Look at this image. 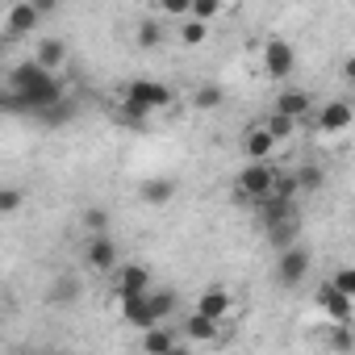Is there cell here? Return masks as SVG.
Here are the masks:
<instances>
[{"instance_id":"obj_34","label":"cell","mask_w":355,"mask_h":355,"mask_svg":"<svg viewBox=\"0 0 355 355\" xmlns=\"http://www.w3.org/2000/svg\"><path fill=\"white\" fill-rule=\"evenodd\" d=\"M167 355H193V347H189V343H175V347H171Z\"/></svg>"},{"instance_id":"obj_33","label":"cell","mask_w":355,"mask_h":355,"mask_svg":"<svg viewBox=\"0 0 355 355\" xmlns=\"http://www.w3.org/2000/svg\"><path fill=\"white\" fill-rule=\"evenodd\" d=\"M9 355H51V351H38V347H17V351H9Z\"/></svg>"},{"instance_id":"obj_3","label":"cell","mask_w":355,"mask_h":355,"mask_svg":"<svg viewBox=\"0 0 355 355\" xmlns=\"http://www.w3.org/2000/svg\"><path fill=\"white\" fill-rule=\"evenodd\" d=\"M272 180H276V167L272 163H247L239 171V180H234V201L239 205H263L272 197Z\"/></svg>"},{"instance_id":"obj_21","label":"cell","mask_w":355,"mask_h":355,"mask_svg":"<svg viewBox=\"0 0 355 355\" xmlns=\"http://www.w3.org/2000/svg\"><path fill=\"white\" fill-rule=\"evenodd\" d=\"M84 230H88V239L109 234V214H105L101 205H88V209H84Z\"/></svg>"},{"instance_id":"obj_19","label":"cell","mask_w":355,"mask_h":355,"mask_svg":"<svg viewBox=\"0 0 355 355\" xmlns=\"http://www.w3.org/2000/svg\"><path fill=\"white\" fill-rule=\"evenodd\" d=\"M146 305H150L155 322L163 326V322L171 318V309H175V293H171V288H150V293H146Z\"/></svg>"},{"instance_id":"obj_18","label":"cell","mask_w":355,"mask_h":355,"mask_svg":"<svg viewBox=\"0 0 355 355\" xmlns=\"http://www.w3.org/2000/svg\"><path fill=\"white\" fill-rule=\"evenodd\" d=\"M175 343H180V330H171V326H150V330H142V355H167Z\"/></svg>"},{"instance_id":"obj_16","label":"cell","mask_w":355,"mask_h":355,"mask_svg":"<svg viewBox=\"0 0 355 355\" xmlns=\"http://www.w3.org/2000/svg\"><path fill=\"white\" fill-rule=\"evenodd\" d=\"M272 150H276V142L268 138V130H263V125H251V130L243 134V155H247L251 163H268V159H272Z\"/></svg>"},{"instance_id":"obj_28","label":"cell","mask_w":355,"mask_h":355,"mask_svg":"<svg viewBox=\"0 0 355 355\" xmlns=\"http://www.w3.org/2000/svg\"><path fill=\"white\" fill-rule=\"evenodd\" d=\"M71 113H76V109H71V101H59L55 109H42V113H38V121H46V125H63V121H71Z\"/></svg>"},{"instance_id":"obj_8","label":"cell","mask_w":355,"mask_h":355,"mask_svg":"<svg viewBox=\"0 0 355 355\" xmlns=\"http://www.w3.org/2000/svg\"><path fill=\"white\" fill-rule=\"evenodd\" d=\"M38 26H42V13H38L34 0H17V5L5 9V34L21 38V34H34Z\"/></svg>"},{"instance_id":"obj_10","label":"cell","mask_w":355,"mask_h":355,"mask_svg":"<svg viewBox=\"0 0 355 355\" xmlns=\"http://www.w3.org/2000/svg\"><path fill=\"white\" fill-rule=\"evenodd\" d=\"M80 297H84V284H80V276H71V272H59V276L51 280V288H46V305H55V309H71Z\"/></svg>"},{"instance_id":"obj_12","label":"cell","mask_w":355,"mask_h":355,"mask_svg":"<svg viewBox=\"0 0 355 355\" xmlns=\"http://www.w3.org/2000/svg\"><path fill=\"white\" fill-rule=\"evenodd\" d=\"M318 309H322L334 326H347V322H351V297H343L330 280L318 288Z\"/></svg>"},{"instance_id":"obj_20","label":"cell","mask_w":355,"mask_h":355,"mask_svg":"<svg viewBox=\"0 0 355 355\" xmlns=\"http://www.w3.org/2000/svg\"><path fill=\"white\" fill-rule=\"evenodd\" d=\"M263 130H268V138H272V142H288V138L297 134V121H288V117H280V113H268Z\"/></svg>"},{"instance_id":"obj_29","label":"cell","mask_w":355,"mask_h":355,"mask_svg":"<svg viewBox=\"0 0 355 355\" xmlns=\"http://www.w3.org/2000/svg\"><path fill=\"white\" fill-rule=\"evenodd\" d=\"M330 284H334V288H338L343 297H351V301H355V268H338Z\"/></svg>"},{"instance_id":"obj_7","label":"cell","mask_w":355,"mask_h":355,"mask_svg":"<svg viewBox=\"0 0 355 355\" xmlns=\"http://www.w3.org/2000/svg\"><path fill=\"white\" fill-rule=\"evenodd\" d=\"M84 268L88 272H117V243L109 234H96L84 243Z\"/></svg>"},{"instance_id":"obj_13","label":"cell","mask_w":355,"mask_h":355,"mask_svg":"<svg viewBox=\"0 0 355 355\" xmlns=\"http://www.w3.org/2000/svg\"><path fill=\"white\" fill-rule=\"evenodd\" d=\"M309 109H313V96H309L305 88H284V92L276 96V109H272V113H280V117H288V121H301Z\"/></svg>"},{"instance_id":"obj_27","label":"cell","mask_w":355,"mask_h":355,"mask_svg":"<svg viewBox=\"0 0 355 355\" xmlns=\"http://www.w3.org/2000/svg\"><path fill=\"white\" fill-rule=\"evenodd\" d=\"M218 13H222L218 0H193V5H189V17H193V21H201V26H209Z\"/></svg>"},{"instance_id":"obj_11","label":"cell","mask_w":355,"mask_h":355,"mask_svg":"<svg viewBox=\"0 0 355 355\" xmlns=\"http://www.w3.org/2000/svg\"><path fill=\"white\" fill-rule=\"evenodd\" d=\"M67 42L63 38H55V34H46V38H38V46H34V63L42 67V71H59V67H67Z\"/></svg>"},{"instance_id":"obj_1","label":"cell","mask_w":355,"mask_h":355,"mask_svg":"<svg viewBox=\"0 0 355 355\" xmlns=\"http://www.w3.org/2000/svg\"><path fill=\"white\" fill-rule=\"evenodd\" d=\"M9 92H13V113H34V117H38L42 109H55L59 101H67L59 76L42 71L34 59L17 63V67L9 71Z\"/></svg>"},{"instance_id":"obj_31","label":"cell","mask_w":355,"mask_h":355,"mask_svg":"<svg viewBox=\"0 0 355 355\" xmlns=\"http://www.w3.org/2000/svg\"><path fill=\"white\" fill-rule=\"evenodd\" d=\"M189 5H193V0H163V13L184 21V17H189Z\"/></svg>"},{"instance_id":"obj_17","label":"cell","mask_w":355,"mask_h":355,"mask_svg":"<svg viewBox=\"0 0 355 355\" xmlns=\"http://www.w3.org/2000/svg\"><path fill=\"white\" fill-rule=\"evenodd\" d=\"M138 197L146 201V205H171L175 201V180H167V175H155V180H142L138 184Z\"/></svg>"},{"instance_id":"obj_15","label":"cell","mask_w":355,"mask_h":355,"mask_svg":"<svg viewBox=\"0 0 355 355\" xmlns=\"http://www.w3.org/2000/svg\"><path fill=\"white\" fill-rule=\"evenodd\" d=\"M197 313H205V318H214V322H226V313L234 309V297L226 293V288H205L201 297H197V305H193Z\"/></svg>"},{"instance_id":"obj_25","label":"cell","mask_w":355,"mask_h":355,"mask_svg":"<svg viewBox=\"0 0 355 355\" xmlns=\"http://www.w3.org/2000/svg\"><path fill=\"white\" fill-rule=\"evenodd\" d=\"M297 175V193H318L322 184H326V175L318 171V167H301V171H293Z\"/></svg>"},{"instance_id":"obj_2","label":"cell","mask_w":355,"mask_h":355,"mask_svg":"<svg viewBox=\"0 0 355 355\" xmlns=\"http://www.w3.org/2000/svg\"><path fill=\"white\" fill-rule=\"evenodd\" d=\"M167 105H171V88L159 84V80H146V76L130 80L125 92H121V113H125L130 121H146V117H155V113L167 109Z\"/></svg>"},{"instance_id":"obj_14","label":"cell","mask_w":355,"mask_h":355,"mask_svg":"<svg viewBox=\"0 0 355 355\" xmlns=\"http://www.w3.org/2000/svg\"><path fill=\"white\" fill-rule=\"evenodd\" d=\"M180 334H189V347H193V343H218V338H222V322H214V318H205V313L193 309V313L184 318Z\"/></svg>"},{"instance_id":"obj_30","label":"cell","mask_w":355,"mask_h":355,"mask_svg":"<svg viewBox=\"0 0 355 355\" xmlns=\"http://www.w3.org/2000/svg\"><path fill=\"white\" fill-rule=\"evenodd\" d=\"M330 347H334L338 355H351V347H355V343H351V330H347V326H334V330H330Z\"/></svg>"},{"instance_id":"obj_6","label":"cell","mask_w":355,"mask_h":355,"mask_svg":"<svg viewBox=\"0 0 355 355\" xmlns=\"http://www.w3.org/2000/svg\"><path fill=\"white\" fill-rule=\"evenodd\" d=\"M309 263H313V259H309V251L293 243L288 251H280V263H276V280H280L284 288H297V284L309 276Z\"/></svg>"},{"instance_id":"obj_9","label":"cell","mask_w":355,"mask_h":355,"mask_svg":"<svg viewBox=\"0 0 355 355\" xmlns=\"http://www.w3.org/2000/svg\"><path fill=\"white\" fill-rule=\"evenodd\" d=\"M351 121H355L351 101H326L318 113V134H343V130H351Z\"/></svg>"},{"instance_id":"obj_32","label":"cell","mask_w":355,"mask_h":355,"mask_svg":"<svg viewBox=\"0 0 355 355\" xmlns=\"http://www.w3.org/2000/svg\"><path fill=\"white\" fill-rule=\"evenodd\" d=\"M0 113H13V92L0 88Z\"/></svg>"},{"instance_id":"obj_4","label":"cell","mask_w":355,"mask_h":355,"mask_svg":"<svg viewBox=\"0 0 355 355\" xmlns=\"http://www.w3.org/2000/svg\"><path fill=\"white\" fill-rule=\"evenodd\" d=\"M293 67H297V46L288 38H268L263 42V71L272 80H288Z\"/></svg>"},{"instance_id":"obj_23","label":"cell","mask_w":355,"mask_h":355,"mask_svg":"<svg viewBox=\"0 0 355 355\" xmlns=\"http://www.w3.org/2000/svg\"><path fill=\"white\" fill-rule=\"evenodd\" d=\"M159 42H163V26H159L155 17L138 21V46H142V51H150V46H159Z\"/></svg>"},{"instance_id":"obj_24","label":"cell","mask_w":355,"mask_h":355,"mask_svg":"<svg viewBox=\"0 0 355 355\" xmlns=\"http://www.w3.org/2000/svg\"><path fill=\"white\" fill-rule=\"evenodd\" d=\"M222 96H226V92H222V84H201V88L193 92V105H197V109H218V105H222Z\"/></svg>"},{"instance_id":"obj_22","label":"cell","mask_w":355,"mask_h":355,"mask_svg":"<svg viewBox=\"0 0 355 355\" xmlns=\"http://www.w3.org/2000/svg\"><path fill=\"white\" fill-rule=\"evenodd\" d=\"M205 38H209V26L193 21V17H184V21H180V42H184V46H201Z\"/></svg>"},{"instance_id":"obj_26","label":"cell","mask_w":355,"mask_h":355,"mask_svg":"<svg viewBox=\"0 0 355 355\" xmlns=\"http://www.w3.org/2000/svg\"><path fill=\"white\" fill-rule=\"evenodd\" d=\"M26 205V193L17 184H0V214H17Z\"/></svg>"},{"instance_id":"obj_5","label":"cell","mask_w":355,"mask_h":355,"mask_svg":"<svg viewBox=\"0 0 355 355\" xmlns=\"http://www.w3.org/2000/svg\"><path fill=\"white\" fill-rule=\"evenodd\" d=\"M155 284H150V272L142 268V263H117V272H113V293H117V301H130V297H146Z\"/></svg>"}]
</instances>
